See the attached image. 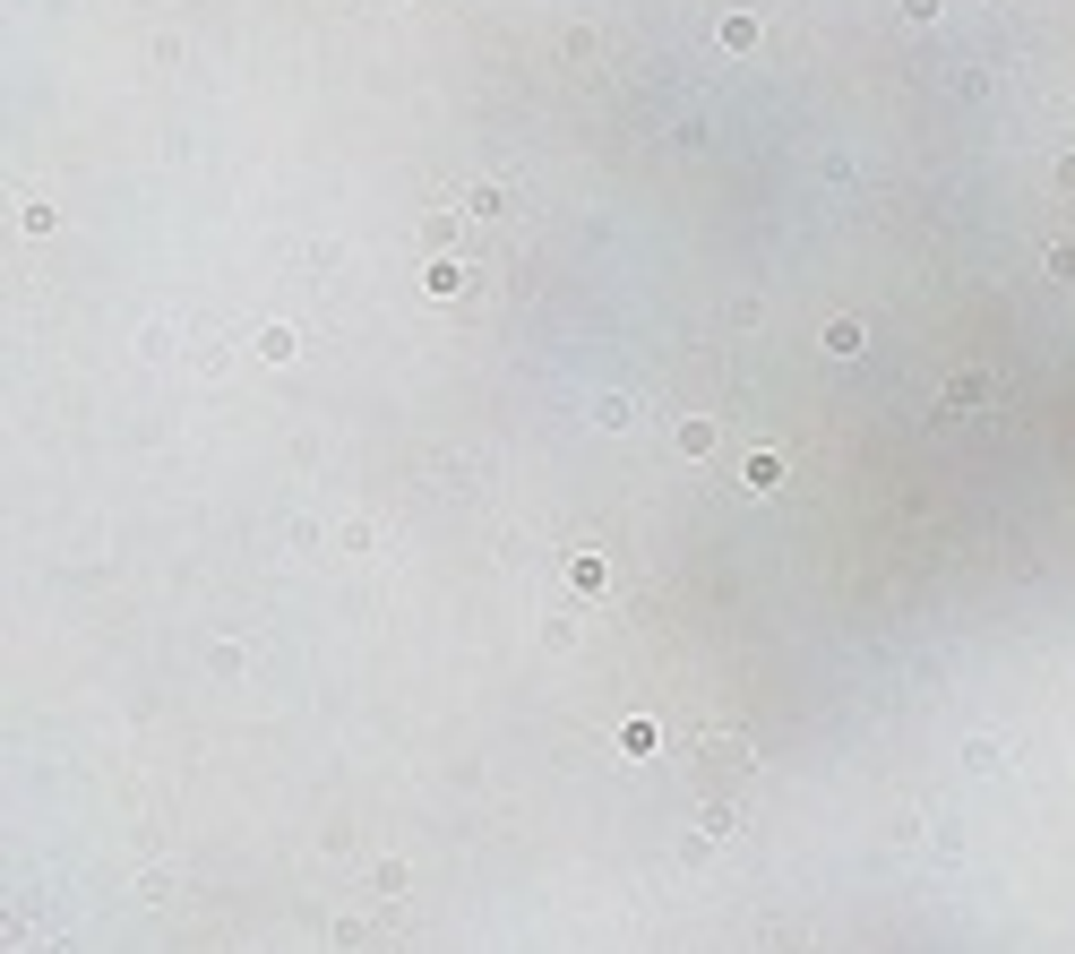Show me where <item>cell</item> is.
<instances>
[{"instance_id": "obj_5", "label": "cell", "mask_w": 1075, "mask_h": 954, "mask_svg": "<svg viewBox=\"0 0 1075 954\" xmlns=\"http://www.w3.org/2000/svg\"><path fill=\"white\" fill-rule=\"evenodd\" d=\"M783 482V456H749V490H774Z\"/></svg>"}, {"instance_id": "obj_3", "label": "cell", "mask_w": 1075, "mask_h": 954, "mask_svg": "<svg viewBox=\"0 0 1075 954\" xmlns=\"http://www.w3.org/2000/svg\"><path fill=\"white\" fill-rule=\"evenodd\" d=\"M860 344H869V336H860L852 318H835V327H826V353H860Z\"/></svg>"}, {"instance_id": "obj_6", "label": "cell", "mask_w": 1075, "mask_h": 954, "mask_svg": "<svg viewBox=\"0 0 1075 954\" xmlns=\"http://www.w3.org/2000/svg\"><path fill=\"white\" fill-rule=\"evenodd\" d=\"M1050 276H1058V284L1075 276V241H1058V250H1050Z\"/></svg>"}, {"instance_id": "obj_1", "label": "cell", "mask_w": 1075, "mask_h": 954, "mask_svg": "<svg viewBox=\"0 0 1075 954\" xmlns=\"http://www.w3.org/2000/svg\"><path fill=\"white\" fill-rule=\"evenodd\" d=\"M989 396H998L989 370H955V379H946V413H972V404H989Z\"/></svg>"}, {"instance_id": "obj_4", "label": "cell", "mask_w": 1075, "mask_h": 954, "mask_svg": "<svg viewBox=\"0 0 1075 954\" xmlns=\"http://www.w3.org/2000/svg\"><path fill=\"white\" fill-rule=\"evenodd\" d=\"M714 447V422H680V456H706Z\"/></svg>"}, {"instance_id": "obj_2", "label": "cell", "mask_w": 1075, "mask_h": 954, "mask_svg": "<svg viewBox=\"0 0 1075 954\" xmlns=\"http://www.w3.org/2000/svg\"><path fill=\"white\" fill-rule=\"evenodd\" d=\"M749 43H757V18H749V9H731V18H723V52H749Z\"/></svg>"}]
</instances>
